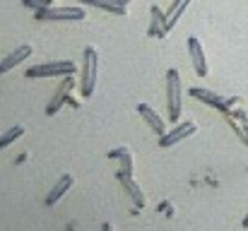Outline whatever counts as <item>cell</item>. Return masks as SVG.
<instances>
[{
	"instance_id": "1",
	"label": "cell",
	"mask_w": 248,
	"mask_h": 231,
	"mask_svg": "<svg viewBox=\"0 0 248 231\" xmlns=\"http://www.w3.org/2000/svg\"><path fill=\"white\" fill-rule=\"evenodd\" d=\"M96 73H99V56L94 46H87L82 53V70H80V94L92 96L96 87Z\"/></svg>"
},
{
	"instance_id": "2",
	"label": "cell",
	"mask_w": 248,
	"mask_h": 231,
	"mask_svg": "<svg viewBox=\"0 0 248 231\" xmlns=\"http://www.w3.org/2000/svg\"><path fill=\"white\" fill-rule=\"evenodd\" d=\"M166 101H169V121L178 123L183 99H181V75H178L176 68H171L166 73Z\"/></svg>"
},
{
	"instance_id": "3",
	"label": "cell",
	"mask_w": 248,
	"mask_h": 231,
	"mask_svg": "<svg viewBox=\"0 0 248 231\" xmlns=\"http://www.w3.org/2000/svg\"><path fill=\"white\" fill-rule=\"evenodd\" d=\"M82 7H75V5H63V7H44L36 12V19L41 22H78L84 19Z\"/></svg>"
},
{
	"instance_id": "4",
	"label": "cell",
	"mask_w": 248,
	"mask_h": 231,
	"mask_svg": "<svg viewBox=\"0 0 248 231\" xmlns=\"http://www.w3.org/2000/svg\"><path fill=\"white\" fill-rule=\"evenodd\" d=\"M78 65L73 61H53V63H41L27 70V77H70L75 75Z\"/></svg>"
},
{
	"instance_id": "5",
	"label": "cell",
	"mask_w": 248,
	"mask_h": 231,
	"mask_svg": "<svg viewBox=\"0 0 248 231\" xmlns=\"http://www.w3.org/2000/svg\"><path fill=\"white\" fill-rule=\"evenodd\" d=\"M195 123L193 121H181L173 130H169L166 135H162L159 138V147H173V145H178V142H183L186 138H190V135H195Z\"/></svg>"
},
{
	"instance_id": "6",
	"label": "cell",
	"mask_w": 248,
	"mask_h": 231,
	"mask_svg": "<svg viewBox=\"0 0 248 231\" xmlns=\"http://www.w3.org/2000/svg\"><path fill=\"white\" fill-rule=\"evenodd\" d=\"M188 53L193 61V70L198 73V77H205L210 73V68H207V58H205V51H202V44L198 41V36L188 39Z\"/></svg>"
},
{
	"instance_id": "7",
	"label": "cell",
	"mask_w": 248,
	"mask_h": 231,
	"mask_svg": "<svg viewBox=\"0 0 248 231\" xmlns=\"http://www.w3.org/2000/svg\"><path fill=\"white\" fill-rule=\"evenodd\" d=\"M31 46L29 44H24V46H17L12 53H7L2 61H0V75H5V73H10V70H15L17 65H22L29 56H31Z\"/></svg>"
},
{
	"instance_id": "8",
	"label": "cell",
	"mask_w": 248,
	"mask_h": 231,
	"mask_svg": "<svg viewBox=\"0 0 248 231\" xmlns=\"http://www.w3.org/2000/svg\"><path fill=\"white\" fill-rule=\"evenodd\" d=\"M138 113L145 118V123L157 133V135H166V125H164V121L159 118V113L152 108V106H147V104H138Z\"/></svg>"
},
{
	"instance_id": "9",
	"label": "cell",
	"mask_w": 248,
	"mask_h": 231,
	"mask_svg": "<svg viewBox=\"0 0 248 231\" xmlns=\"http://www.w3.org/2000/svg\"><path fill=\"white\" fill-rule=\"evenodd\" d=\"M118 176V181H121V185L128 190V195L133 198V202H135V207H145V193H142V188L133 181V176L130 173H116Z\"/></svg>"
},
{
	"instance_id": "10",
	"label": "cell",
	"mask_w": 248,
	"mask_h": 231,
	"mask_svg": "<svg viewBox=\"0 0 248 231\" xmlns=\"http://www.w3.org/2000/svg\"><path fill=\"white\" fill-rule=\"evenodd\" d=\"M80 2L106 10V12H113V15H128V5H130V0H80Z\"/></svg>"
},
{
	"instance_id": "11",
	"label": "cell",
	"mask_w": 248,
	"mask_h": 231,
	"mask_svg": "<svg viewBox=\"0 0 248 231\" xmlns=\"http://www.w3.org/2000/svg\"><path fill=\"white\" fill-rule=\"evenodd\" d=\"M73 183H75V178H73L70 173L61 176V178H58V183L48 190V195H46V205H56V202H58V200H61V198H63V195H65L70 188H73Z\"/></svg>"
},
{
	"instance_id": "12",
	"label": "cell",
	"mask_w": 248,
	"mask_h": 231,
	"mask_svg": "<svg viewBox=\"0 0 248 231\" xmlns=\"http://www.w3.org/2000/svg\"><path fill=\"white\" fill-rule=\"evenodd\" d=\"M73 84H75V82H73L70 77H65V82L56 89V96H53V101H51V104H48V108H46V113H48V116H53L56 111H61V106L68 101V94H70Z\"/></svg>"
},
{
	"instance_id": "13",
	"label": "cell",
	"mask_w": 248,
	"mask_h": 231,
	"mask_svg": "<svg viewBox=\"0 0 248 231\" xmlns=\"http://www.w3.org/2000/svg\"><path fill=\"white\" fill-rule=\"evenodd\" d=\"M150 15H152V27H150V34H152V36L164 39L166 34H169V27H166V15L159 10V5H152V7H150Z\"/></svg>"
},
{
	"instance_id": "14",
	"label": "cell",
	"mask_w": 248,
	"mask_h": 231,
	"mask_svg": "<svg viewBox=\"0 0 248 231\" xmlns=\"http://www.w3.org/2000/svg\"><path fill=\"white\" fill-rule=\"evenodd\" d=\"M190 96H195L198 101H205V104H210V106H219V108H227L224 99H222L219 94L210 92V89H202V87H190Z\"/></svg>"
},
{
	"instance_id": "15",
	"label": "cell",
	"mask_w": 248,
	"mask_h": 231,
	"mask_svg": "<svg viewBox=\"0 0 248 231\" xmlns=\"http://www.w3.org/2000/svg\"><path fill=\"white\" fill-rule=\"evenodd\" d=\"M188 5H190V0H173V2H171V7H169V12H166V27H169V31L176 27V22L181 19V15L186 12Z\"/></svg>"
},
{
	"instance_id": "16",
	"label": "cell",
	"mask_w": 248,
	"mask_h": 231,
	"mask_svg": "<svg viewBox=\"0 0 248 231\" xmlns=\"http://www.w3.org/2000/svg\"><path fill=\"white\" fill-rule=\"evenodd\" d=\"M108 159H118L123 164V169L118 173H133V156H130V150L128 147H118V150H111L108 152Z\"/></svg>"
},
{
	"instance_id": "17",
	"label": "cell",
	"mask_w": 248,
	"mask_h": 231,
	"mask_svg": "<svg viewBox=\"0 0 248 231\" xmlns=\"http://www.w3.org/2000/svg\"><path fill=\"white\" fill-rule=\"evenodd\" d=\"M19 135H24V128H22V125H12V128H7V130L0 135V150H5L7 145H12Z\"/></svg>"
},
{
	"instance_id": "18",
	"label": "cell",
	"mask_w": 248,
	"mask_h": 231,
	"mask_svg": "<svg viewBox=\"0 0 248 231\" xmlns=\"http://www.w3.org/2000/svg\"><path fill=\"white\" fill-rule=\"evenodd\" d=\"M244 227H246V229H248V215H246V217H244Z\"/></svg>"
}]
</instances>
